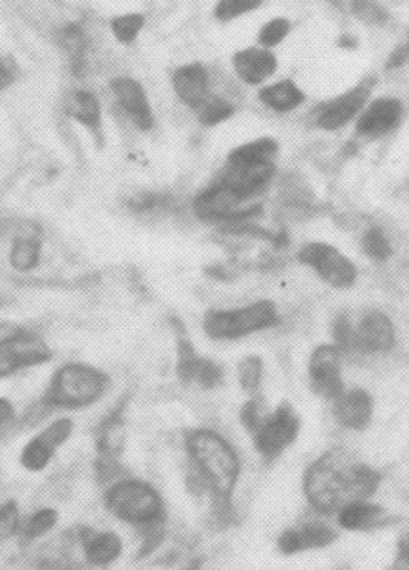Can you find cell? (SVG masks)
<instances>
[{"label": "cell", "mask_w": 409, "mask_h": 570, "mask_svg": "<svg viewBox=\"0 0 409 570\" xmlns=\"http://www.w3.org/2000/svg\"><path fill=\"white\" fill-rule=\"evenodd\" d=\"M189 462L190 494L207 499L211 524L228 529L237 522V498L243 462L230 439L207 425L187 429L182 438Z\"/></svg>", "instance_id": "1"}, {"label": "cell", "mask_w": 409, "mask_h": 570, "mask_svg": "<svg viewBox=\"0 0 409 570\" xmlns=\"http://www.w3.org/2000/svg\"><path fill=\"white\" fill-rule=\"evenodd\" d=\"M385 475L345 448H331L305 468L301 494L318 518L333 519L345 505L375 499Z\"/></svg>", "instance_id": "2"}, {"label": "cell", "mask_w": 409, "mask_h": 570, "mask_svg": "<svg viewBox=\"0 0 409 570\" xmlns=\"http://www.w3.org/2000/svg\"><path fill=\"white\" fill-rule=\"evenodd\" d=\"M107 514L137 534L169 529V505L162 491L149 479L123 474L102 488Z\"/></svg>", "instance_id": "3"}, {"label": "cell", "mask_w": 409, "mask_h": 570, "mask_svg": "<svg viewBox=\"0 0 409 570\" xmlns=\"http://www.w3.org/2000/svg\"><path fill=\"white\" fill-rule=\"evenodd\" d=\"M110 389L109 372L89 362L69 361L50 374L40 402L47 411H87L102 402Z\"/></svg>", "instance_id": "4"}, {"label": "cell", "mask_w": 409, "mask_h": 570, "mask_svg": "<svg viewBox=\"0 0 409 570\" xmlns=\"http://www.w3.org/2000/svg\"><path fill=\"white\" fill-rule=\"evenodd\" d=\"M280 146L273 137H258L240 144L228 153L217 180L237 193L265 199L277 177Z\"/></svg>", "instance_id": "5"}, {"label": "cell", "mask_w": 409, "mask_h": 570, "mask_svg": "<svg viewBox=\"0 0 409 570\" xmlns=\"http://www.w3.org/2000/svg\"><path fill=\"white\" fill-rule=\"evenodd\" d=\"M331 337L343 355L377 357L390 354L397 347L398 331L387 312L368 307L358 312L357 317L347 312L335 315Z\"/></svg>", "instance_id": "6"}, {"label": "cell", "mask_w": 409, "mask_h": 570, "mask_svg": "<svg viewBox=\"0 0 409 570\" xmlns=\"http://www.w3.org/2000/svg\"><path fill=\"white\" fill-rule=\"evenodd\" d=\"M281 324L278 305L270 298L248 302L235 307H215L205 312V335L215 342H238Z\"/></svg>", "instance_id": "7"}, {"label": "cell", "mask_w": 409, "mask_h": 570, "mask_svg": "<svg viewBox=\"0 0 409 570\" xmlns=\"http://www.w3.org/2000/svg\"><path fill=\"white\" fill-rule=\"evenodd\" d=\"M261 209L263 199L243 196L217 179L199 190L192 200V210L197 219L220 229L251 223L260 216Z\"/></svg>", "instance_id": "8"}, {"label": "cell", "mask_w": 409, "mask_h": 570, "mask_svg": "<svg viewBox=\"0 0 409 570\" xmlns=\"http://www.w3.org/2000/svg\"><path fill=\"white\" fill-rule=\"evenodd\" d=\"M301 434V415L291 402L281 401L267 412L250 438L251 445L265 465L280 461Z\"/></svg>", "instance_id": "9"}, {"label": "cell", "mask_w": 409, "mask_h": 570, "mask_svg": "<svg viewBox=\"0 0 409 570\" xmlns=\"http://www.w3.org/2000/svg\"><path fill=\"white\" fill-rule=\"evenodd\" d=\"M297 261L335 291H350L360 277L357 264L335 244L325 240L305 243L298 249Z\"/></svg>", "instance_id": "10"}, {"label": "cell", "mask_w": 409, "mask_h": 570, "mask_svg": "<svg viewBox=\"0 0 409 570\" xmlns=\"http://www.w3.org/2000/svg\"><path fill=\"white\" fill-rule=\"evenodd\" d=\"M76 422L69 415H60L37 429L19 451L20 468L27 474H43L56 462L59 452L72 441Z\"/></svg>", "instance_id": "11"}, {"label": "cell", "mask_w": 409, "mask_h": 570, "mask_svg": "<svg viewBox=\"0 0 409 570\" xmlns=\"http://www.w3.org/2000/svg\"><path fill=\"white\" fill-rule=\"evenodd\" d=\"M73 531L79 541L80 559L89 570L113 569L127 554L126 538L116 529L77 524Z\"/></svg>", "instance_id": "12"}, {"label": "cell", "mask_w": 409, "mask_h": 570, "mask_svg": "<svg viewBox=\"0 0 409 570\" xmlns=\"http://www.w3.org/2000/svg\"><path fill=\"white\" fill-rule=\"evenodd\" d=\"M343 352L333 344H320L307 362L308 387L315 397L333 402L345 391Z\"/></svg>", "instance_id": "13"}, {"label": "cell", "mask_w": 409, "mask_h": 570, "mask_svg": "<svg viewBox=\"0 0 409 570\" xmlns=\"http://www.w3.org/2000/svg\"><path fill=\"white\" fill-rule=\"evenodd\" d=\"M340 535L341 531L337 525L317 515V519L301 521L283 529L277 538V551L283 558L325 551L333 548L340 541Z\"/></svg>", "instance_id": "14"}, {"label": "cell", "mask_w": 409, "mask_h": 570, "mask_svg": "<svg viewBox=\"0 0 409 570\" xmlns=\"http://www.w3.org/2000/svg\"><path fill=\"white\" fill-rule=\"evenodd\" d=\"M176 351V374L180 384L202 391H215L223 384L221 364L200 354L189 337H179Z\"/></svg>", "instance_id": "15"}, {"label": "cell", "mask_w": 409, "mask_h": 570, "mask_svg": "<svg viewBox=\"0 0 409 570\" xmlns=\"http://www.w3.org/2000/svg\"><path fill=\"white\" fill-rule=\"evenodd\" d=\"M370 83H358L338 96L331 97L315 110V126L325 132H338L348 124L357 122L370 102Z\"/></svg>", "instance_id": "16"}, {"label": "cell", "mask_w": 409, "mask_h": 570, "mask_svg": "<svg viewBox=\"0 0 409 570\" xmlns=\"http://www.w3.org/2000/svg\"><path fill=\"white\" fill-rule=\"evenodd\" d=\"M52 357L49 345L30 331L16 341L3 342L0 344V382L27 368L47 364Z\"/></svg>", "instance_id": "17"}, {"label": "cell", "mask_w": 409, "mask_h": 570, "mask_svg": "<svg viewBox=\"0 0 409 570\" xmlns=\"http://www.w3.org/2000/svg\"><path fill=\"white\" fill-rule=\"evenodd\" d=\"M333 519L335 525L341 532H351V534L385 531L400 522L397 515L391 514L383 504L375 499L351 502V504L345 505Z\"/></svg>", "instance_id": "18"}, {"label": "cell", "mask_w": 409, "mask_h": 570, "mask_svg": "<svg viewBox=\"0 0 409 570\" xmlns=\"http://www.w3.org/2000/svg\"><path fill=\"white\" fill-rule=\"evenodd\" d=\"M331 404L335 422L348 432L368 431L375 419V397L365 387H345Z\"/></svg>", "instance_id": "19"}, {"label": "cell", "mask_w": 409, "mask_h": 570, "mask_svg": "<svg viewBox=\"0 0 409 570\" xmlns=\"http://www.w3.org/2000/svg\"><path fill=\"white\" fill-rule=\"evenodd\" d=\"M113 97L130 122L140 132H150L156 127V112L146 87L129 76H120L110 82Z\"/></svg>", "instance_id": "20"}, {"label": "cell", "mask_w": 409, "mask_h": 570, "mask_svg": "<svg viewBox=\"0 0 409 570\" xmlns=\"http://www.w3.org/2000/svg\"><path fill=\"white\" fill-rule=\"evenodd\" d=\"M403 102L397 97H378L370 100L355 122L357 134L363 139L377 140L397 130L403 120Z\"/></svg>", "instance_id": "21"}, {"label": "cell", "mask_w": 409, "mask_h": 570, "mask_svg": "<svg viewBox=\"0 0 409 570\" xmlns=\"http://www.w3.org/2000/svg\"><path fill=\"white\" fill-rule=\"evenodd\" d=\"M231 66L241 82L251 87H263L277 73L278 59L265 47H245L233 53Z\"/></svg>", "instance_id": "22"}, {"label": "cell", "mask_w": 409, "mask_h": 570, "mask_svg": "<svg viewBox=\"0 0 409 570\" xmlns=\"http://www.w3.org/2000/svg\"><path fill=\"white\" fill-rule=\"evenodd\" d=\"M172 87L177 99L196 112L205 100L210 97V76L200 62L180 66L172 73Z\"/></svg>", "instance_id": "23"}, {"label": "cell", "mask_w": 409, "mask_h": 570, "mask_svg": "<svg viewBox=\"0 0 409 570\" xmlns=\"http://www.w3.org/2000/svg\"><path fill=\"white\" fill-rule=\"evenodd\" d=\"M60 509L53 504H40L26 514L22 532L17 544L22 549L33 548L52 538L60 525Z\"/></svg>", "instance_id": "24"}, {"label": "cell", "mask_w": 409, "mask_h": 570, "mask_svg": "<svg viewBox=\"0 0 409 570\" xmlns=\"http://www.w3.org/2000/svg\"><path fill=\"white\" fill-rule=\"evenodd\" d=\"M67 116L79 124L80 127L92 134V136L100 137L103 132V110L100 106L99 97L96 94L86 89H77L70 92L66 99Z\"/></svg>", "instance_id": "25"}, {"label": "cell", "mask_w": 409, "mask_h": 570, "mask_svg": "<svg viewBox=\"0 0 409 570\" xmlns=\"http://www.w3.org/2000/svg\"><path fill=\"white\" fill-rule=\"evenodd\" d=\"M43 259V240L36 230H20L10 240L9 261L10 269L19 274L36 273Z\"/></svg>", "instance_id": "26"}, {"label": "cell", "mask_w": 409, "mask_h": 570, "mask_svg": "<svg viewBox=\"0 0 409 570\" xmlns=\"http://www.w3.org/2000/svg\"><path fill=\"white\" fill-rule=\"evenodd\" d=\"M258 100L273 112L290 114L307 102V94L295 80L283 79L260 87Z\"/></svg>", "instance_id": "27"}, {"label": "cell", "mask_w": 409, "mask_h": 570, "mask_svg": "<svg viewBox=\"0 0 409 570\" xmlns=\"http://www.w3.org/2000/svg\"><path fill=\"white\" fill-rule=\"evenodd\" d=\"M23 519L26 512L19 499H0V548L19 542Z\"/></svg>", "instance_id": "28"}, {"label": "cell", "mask_w": 409, "mask_h": 570, "mask_svg": "<svg viewBox=\"0 0 409 570\" xmlns=\"http://www.w3.org/2000/svg\"><path fill=\"white\" fill-rule=\"evenodd\" d=\"M237 379L243 394L248 397L261 394L265 379V362L260 355H245L237 364Z\"/></svg>", "instance_id": "29"}, {"label": "cell", "mask_w": 409, "mask_h": 570, "mask_svg": "<svg viewBox=\"0 0 409 570\" xmlns=\"http://www.w3.org/2000/svg\"><path fill=\"white\" fill-rule=\"evenodd\" d=\"M361 250L373 263L383 264L393 257V244L381 227L373 226L361 234Z\"/></svg>", "instance_id": "30"}, {"label": "cell", "mask_w": 409, "mask_h": 570, "mask_svg": "<svg viewBox=\"0 0 409 570\" xmlns=\"http://www.w3.org/2000/svg\"><path fill=\"white\" fill-rule=\"evenodd\" d=\"M196 114L203 127H217L235 116V106L225 97L210 94V97L196 110Z\"/></svg>", "instance_id": "31"}, {"label": "cell", "mask_w": 409, "mask_h": 570, "mask_svg": "<svg viewBox=\"0 0 409 570\" xmlns=\"http://www.w3.org/2000/svg\"><path fill=\"white\" fill-rule=\"evenodd\" d=\"M143 27H146V16L139 12L120 13L110 20L112 36L122 46H132L133 42H137Z\"/></svg>", "instance_id": "32"}, {"label": "cell", "mask_w": 409, "mask_h": 570, "mask_svg": "<svg viewBox=\"0 0 409 570\" xmlns=\"http://www.w3.org/2000/svg\"><path fill=\"white\" fill-rule=\"evenodd\" d=\"M291 30H293V23L290 19L273 17L261 26L260 32H258V46L265 47V49H275L290 37Z\"/></svg>", "instance_id": "33"}, {"label": "cell", "mask_w": 409, "mask_h": 570, "mask_svg": "<svg viewBox=\"0 0 409 570\" xmlns=\"http://www.w3.org/2000/svg\"><path fill=\"white\" fill-rule=\"evenodd\" d=\"M265 0H218L213 9L218 22H233L263 6Z\"/></svg>", "instance_id": "34"}, {"label": "cell", "mask_w": 409, "mask_h": 570, "mask_svg": "<svg viewBox=\"0 0 409 570\" xmlns=\"http://www.w3.org/2000/svg\"><path fill=\"white\" fill-rule=\"evenodd\" d=\"M62 47L72 63L73 70L79 72L82 69L83 59H86V36L80 27L69 26L62 30Z\"/></svg>", "instance_id": "35"}, {"label": "cell", "mask_w": 409, "mask_h": 570, "mask_svg": "<svg viewBox=\"0 0 409 570\" xmlns=\"http://www.w3.org/2000/svg\"><path fill=\"white\" fill-rule=\"evenodd\" d=\"M268 411H270V407H268V401L263 397V394L251 395L241 405L240 424L248 435L257 429V425L260 424L261 419L267 415Z\"/></svg>", "instance_id": "36"}, {"label": "cell", "mask_w": 409, "mask_h": 570, "mask_svg": "<svg viewBox=\"0 0 409 570\" xmlns=\"http://www.w3.org/2000/svg\"><path fill=\"white\" fill-rule=\"evenodd\" d=\"M388 570H409V528L398 534L393 558Z\"/></svg>", "instance_id": "37"}, {"label": "cell", "mask_w": 409, "mask_h": 570, "mask_svg": "<svg viewBox=\"0 0 409 570\" xmlns=\"http://www.w3.org/2000/svg\"><path fill=\"white\" fill-rule=\"evenodd\" d=\"M17 80V67L9 57L0 56V92L10 89Z\"/></svg>", "instance_id": "38"}, {"label": "cell", "mask_w": 409, "mask_h": 570, "mask_svg": "<svg viewBox=\"0 0 409 570\" xmlns=\"http://www.w3.org/2000/svg\"><path fill=\"white\" fill-rule=\"evenodd\" d=\"M17 421V407L9 397L0 395V432L6 431L7 428Z\"/></svg>", "instance_id": "39"}, {"label": "cell", "mask_w": 409, "mask_h": 570, "mask_svg": "<svg viewBox=\"0 0 409 570\" xmlns=\"http://www.w3.org/2000/svg\"><path fill=\"white\" fill-rule=\"evenodd\" d=\"M29 332V328L23 325L16 324V322H0V344L3 342L16 341Z\"/></svg>", "instance_id": "40"}, {"label": "cell", "mask_w": 409, "mask_h": 570, "mask_svg": "<svg viewBox=\"0 0 409 570\" xmlns=\"http://www.w3.org/2000/svg\"><path fill=\"white\" fill-rule=\"evenodd\" d=\"M205 559L203 558H193L190 559L189 562L182 566L179 570H203Z\"/></svg>", "instance_id": "41"}, {"label": "cell", "mask_w": 409, "mask_h": 570, "mask_svg": "<svg viewBox=\"0 0 409 570\" xmlns=\"http://www.w3.org/2000/svg\"><path fill=\"white\" fill-rule=\"evenodd\" d=\"M7 230H9V223H7V219H3V217H0V239L6 236Z\"/></svg>", "instance_id": "42"}, {"label": "cell", "mask_w": 409, "mask_h": 570, "mask_svg": "<svg viewBox=\"0 0 409 570\" xmlns=\"http://www.w3.org/2000/svg\"><path fill=\"white\" fill-rule=\"evenodd\" d=\"M0 492H2V479H0Z\"/></svg>", "instance_id": "43"}, {"label": "cell", "mask_w": 409, "mask_h": 570, "mask_svg": "<svg viewBox=\"0 0 409 570\" xmlns=\"http://www.w3.org/2000/svg\"><path fill=\"white\" fill-rule=\"evenodd\" d=\"M0 570H7L6 568H3V566H0Z\"/></svg>", "instance_id": "44"}]
</instances>
